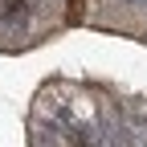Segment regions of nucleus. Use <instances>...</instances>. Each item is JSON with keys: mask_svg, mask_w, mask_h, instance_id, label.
Segmentation results:
<instances>
[{"mask_svg": "<svg viewBox=\"0 0 147 147\" xmlns=\"http://www.w3.org/2000/svg\"><path fill=\"white\" fill-rule=\"evenodd\" d=\"M49 4H57V0H49Z\"/></svg>", "mask_w": 147, "mask_h": 147, "instance_id": "obj_1", "label": "nucleus"}]
</instances>
